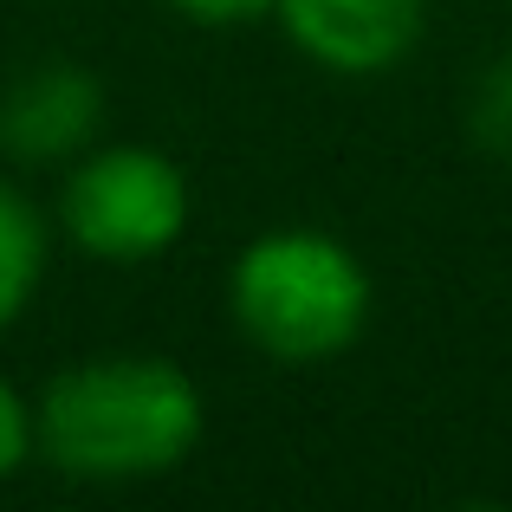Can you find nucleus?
I'll return each mask as SVG.
<instances>
[{"instance_id": "nucleus-1", "label": "nucleus", "mask_w": 512, "mask_h": 512, "mask_svg": "<svg viewBox=\"0 0 512 512\" xmlns=\"http://www.w3.org/2000/svg\"><path fill=\"white\" fill-rule=\"evenodd\" d=\"M201 441V389L169 357H98L46 383L33 448L72 480H156Z\"/></svg>"}, {"instance_id": "nucleus-2", "label": "nucleus", "mask_w": 512, "mask_h": 512, "mask_svg": "<svg viewBox=\"0 0 512 512\" xmlns=\"http://www.w3.org/2000/svg\"><path fill=\"white\" fill-rule=\"evenodd\" d=\"M227 312L260 357L331 363L370 325V273L344 240L318 227H279L240 247L227 273Z\"/></svg>"}, {"instance_id": "nucleus-3", "label": "nucleus", "mask_w": 512, "mask_h": 512, "mask_svg": "<svg viewBox=\"0 0 512 512\" xmlns=\"http://www.w3.org/2000/svg\"><path fill=\"white\" fill-rule=\"evenodd\" d=\"M59 227L78 253L104 266H143L169 253L188 227V175L163 150L111 143L78 156L59 188Z\"/></svg>"}, {"instance_id": "nucleus-4", "label": "nucleus", "mask_w": 512, "mask_h": 512, "mask_svg": "<svg viewBox=\"0 0 512 512\" xmlns=\"http://www.w3.org/2000/svg\"><path fill=\"white\" fill-rule=\"evenodd\" d=\"M273 20L312 65L376 78L415 52L428 0H273Z\"/></svg>"}, {"instance_id": "nucleus-5", "label": "nucleus", "mask_w": 512, "mask_h": 512, "mask_svg": "<svg viewBox=\"0 0 512 512\" xmlns=\"http://www.w3.org/2000/svg\"><path fill=\"white\" fill-rule=\"evenodd\" d=\"M104 117V91L78 65H39L0 98V143L20 163H72Z\"/></svg>"}, {"instance_id": "nucleus-6", "label": "nucleus", "mask_w": 512, "mask_h": 512, "mask_svg": "<svg viewBox=\"0 0 512 512\" xmlns=\"http://www.w3.org/2000/svg\"><path fill=\"white\" fill-rule=\"evenodd\" d=\"M46 279V221L13 182H0V331L33 305Z\"/></svg>"}, {"instance_id": "nucleus-7", "label": "nucleus", "mask_w": 512, "mask_h": 512, "mask_svg": "<svg viewBox=\"0 0 512 512\" xmlns=\"http://www.w3.org/2000/svg\"><path fill=\"white\" fill-rule=\"evenodd\" d=\"M467 137H474V150H487L493 163H512V46L480 72L474 104H467Z\"/></svg>"}, {"instance_id": "nucleus-8", "label": "nucleus", "mask_w": 512, "mask_h": 512, "mask_svg": "<svg viewBox=\"0 0 512 512\" xmlns=\"http://www.w3.org/2000/svg\"><path fill=\"white\" fill-rule=\"evenodd\" d=\"M26 461H33V402L0 383V480H13Z\"/></svg>"}, {"instance_id": "nucleus-9", "label": "nucleus", "mask_w": 512, "mask_h": 512, "mask_svg": "<svg viewBox=\"0 0 512 512\" xmlns=\"http://www.w3.org/2000/svg\"><path fill=\"white\" fill-rule=\"evenodd\" d=\"M163 7L188 26H247V20H266L273 0H163Z\"/></svg>"}]
</instances>
